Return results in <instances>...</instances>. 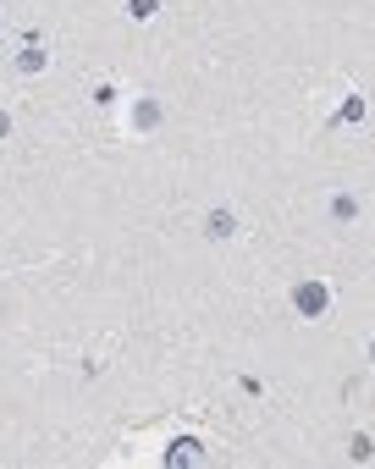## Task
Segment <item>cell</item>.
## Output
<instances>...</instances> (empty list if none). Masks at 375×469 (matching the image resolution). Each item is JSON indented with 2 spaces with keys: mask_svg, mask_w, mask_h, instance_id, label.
<instances>
[{
  "mask_svg": "<svg viewBox=\"0 0 375 469\" xmlns=\"http://www.w3.org/2000/svg\"><path fill=\"white\" fill-rule=\"evenodd\" d=\"M0 133H6V116H0Z\"/></svg>",
  "mask_w": 375,
  "mask_h": 469,
  "instance_id": "obj_5",
  "label": "cell"
},
{
  "mask_svg": "<svg viewBox=\"0 0 375 469\" xmlns=\"http://www.w3.org/2000/svg\"><path fill=\"white\" fill-rule=\"evenodd\" d=\"M193 447H199V442H177V453H171V464H193V459H199Z\"/></svg>",
  "mask_w": 375,
  "mask_h": 469,
  "instance_id": "obj_2",
  "label": "cell"
},
{
  "mask_svg": "<svg viewBox=\"0 0 375 469\" xmlns=\"http://www.w3.org/2000/svg\"><path fill=\"white\" fill-rule=\"evenodd\" d=\"M298 304H303L309 315H314L320 304H326V293H320V287H298Z\"/></svg>",
  "mask_w": 375,
  "mask_h": 469,
  "instance_id": "obj_1",
  "label": "cell"
},
{
  "mask_svg": "<svg viewBox=\"0 0 375 469\" xmlns=\"http://www.w3.org/2000/svg\"><path fill=\"white\" fill-rule=\"evenodd\" d=\"M210 232H216V237H232V216H210Z\"/></svg>",
  "mask_w": 375,
  "mask_h": 469,
  "instance_id": "obj_4",
  "label": "cell"
},
{
  "mask_svg": "<svg viewBox=\"0 0 375 469\" xmlns=\"http://www.w3.org/2000/svg\"><path fill=\"white\" fill-rule=\"evenodd\" d=\"M154 6H160V0H127V11H133V17H154Z\"/></svg>",
  "mask_w": 375,
  "mask_h": 469,
  "instance_id": "obj_3",
  "label": "cell"
}]
</instances>
